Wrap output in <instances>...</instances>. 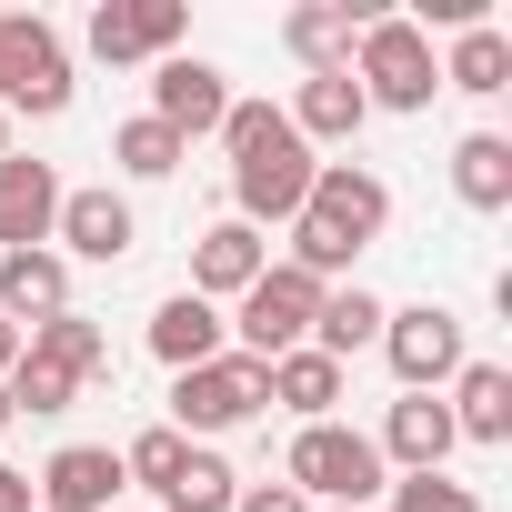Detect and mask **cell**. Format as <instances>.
<instances>
[{"label":"cell","instance_id":"cell-27","mask_svg":"<svg viewBox=\"0 0 512 512\" xmlns=\"http://www.w3.org/2000/svg\"><path fill=\"white\" fill-rule=\"evenodd\" d=\"M71 392H81V382H71V372H51L41 352H21V362H11V382H0L11 422H21V412H31V422H51V412H71Z\"/></svg>","mask_w":512,"mask_h":512},{"label":"cell","instance_id":"cell-6","mask_svg":"<svg viewBox=\"0 0 512 512\" xmlns=\"http://www.w3.org/2000/svg\"><path fill=\"white\" fill-rule=\"evenodd\" d=\"M272 402V362H251V352H221L201 372H171V432H241L251 412Z\"/></svg>","mask_w":512,"mask_h":512},{"label":"cell","instance_id":"cell-8","mask_svg":"<svg viewBox=\"0 0 512 512\" xmlns=\"http://www.w3.org/2000/svg\"><path fill=\"white\" fill-rule=\"evenodd\" d=\"M382 362H392V382L402 392H442L472 352H462V312H442V302H412V312H382Z\"/></svg>","mask_w":512,"mask_h":512},{"label":"cell","instance_id":"cell-5","mask_svg":"<svg viewBox=\"0 0 512 512\" xmlns=\"http://www.w3.org/2000/svg\"><path fill=\"white\" fill-rule=\"evenodd\" d=\"M0 111H31V121L71 111V51L41 11H0Z\"/></svg>","mask_w":512,"mask_h":512},{"label":"cell","instance_id":"cell-9","mask_svg":"<svg viewBox=\"0 0 512 512\" xmlns=\"http://www.w3.org/2000/svg\"><path fill=\"white\" fill-rule=\"evenodd\" d=\"M151 121L191 151L201 131L221 141V121H231V81L211 71V61H191V51H171V61H151Z\"/></svg>","mask_w":512,"mask_h":512},{"label":"cell","instance_id":"cell-12","mask_svg":"<svg viewBox=\"0 0 512 512\" xmlns=\"http://www.w3.org/2000/svg\"><path fill=\"white\" fill-rule=\"evenodd\" d=\"M51 221H61V171L0 151V251H51Z\"/></svg>","mask_w":512,"mask_h":512},{"label":"cell","instance_id":"cell-11","mask_svg":"<svg viewBox=\"0 0 512 512\" xmlns=\"http://www.w3.org/2000/svg\"><path fill=\"white\" fill-rule=\"evenodd\" d=\"M181 31H191L181 0H101V11H91V51H101L111 71H121V61H171Z\"/></svg>","mask_w":512,"mask_h":512},{"label":"cell","instance_id":"cell-26","mask_svg":"<svg viewBox=\"0 0 512 512\" xmlns=\"http://www.w3.org/2000/svg\"><path fill=\"white\" fill-rule=\"evenodd\" d=\"M231 492H241V472H231L221 452H201V442H191V452H181V472H171L151 502H161V512H231Z\"/></svg>","mask_w":512,"mask_h":512},{"label":"cell","instance_id":"cell-30","mask_svg":"<svg viewBox=\"0 0 512 512\" xmlns=\"http://www.w3.org/2000/svg\"><path fill=\"white\" fill-rule=\"evenodd\" d=\"M382 492H392V512H482V492L452 482V472H402V482H382Z\"/></svg>","mask_w":512,"mask_h":512},{"label":"cell","instance_id":"cell-34","mask_svg":"<svg viewBox=\"0 0 512 512\" xmlns=\"http://www.w3.org/2000/svg\"><path fill=\"white\" fill-rule=\"evenodd\" d=\"M0 151H11V111H0Z\"/></svg>","mask_w":512,"mask_h":512},{"label":"cell","instance_id":"cell-22","mask_svg":"<svg viewBox=\"0 0 512 512\" xmlns=\"http://www.w3.org/2000/svg\"><path fill=\"white\" fill-rule=\"evenodd\" d=\"M151 352H161L171 372H201V362H221V312H211L201 292H171V302L151 312Z\"/></svg>","mask_w":512,"mask_h":512},{"label":"cell","instance_id":"cell-29","mask_svg":"<svg viewBox=\"0 0 512 512\" xmlns=\"http://www.w3.org/2000/svg\"><path fill=\"white\" fill-rule=\"evenodd\" d=\"M181 452H191V442H181L171 422H151V432H131V442H121V472H131L141 492H161V482L181 472Z\"/></svg>","mask_w":512,"mask_h":512},{"label":"cell","instance_id":"cell-24","mask_svg":"<svg viewBox=\"0 0 512 512\" xmlns=\"http://www.w3.org/2000/svg\"><path fill=\"white\" fill-rule=\"evenodd\" d=\"M31 352H41L51 372H71L81 392H91V382H111V332H101V322H81V312H51V322L31 332Z\"/></svg>","mask_w":512,"mask_h":512},{"label":"cell","instance_id":"cell-31","mask_svg":"<svg viewBox=\"0 0 512 512\" xmlns=\"http://www.w3.org/2000/svg\"><path fill=\"white\" fill-rule=\"evenodd\" d=\"M231 512H312V502H302L292 482H241V492H231Z\"/></svg>","mask_w":512,"mask_h":512},{"label":"cell","instance_id":"cell-25","mask_svg":"<svg viewBox=\"0 0 512 512\" xmlns=\"http://www.w3.org/2000/svg\"><path fill=\"white\" fill-rule=\"evenodd\" d=\"M342 382H352V372H342L332 352H312V342L272 362V402H282V412H302V422H332V402H342Z\"/></svg>","mask_w":512,"mask_h":512},{"label":"cell","instance_id":"cell-35","mask_svg":"<svg viewBox=\"0 0 512 512\" xmlns=\"http://www.w3.org/2000/svg\"><path fill=\"white\" fill-rule=\"evenodd\" d=\"M0 432H11V402H0Z\"/></svg>","mask_w":512,"mask_h":512},{"label":"cell","instance_id":"cell-19","mask_svg":"<svg viewBox=\"0 0 512 512\" xmlns=\"http://www.w3.org/2000/svg\"><path fill=\"white\" fill-rule=\"evenodd\" d=\"M282 121L322 151V141H352V131L372 121V101H362V81H352V71H302V91H292V111H282Z\"/></svg>","mask_w":512,"mask_h":512},{"label":"cell","instance_id":"cell-14","mask_svg":"<svg viewBox=\"0 0 512 512\" xmlns=\"http://www.w3.org/2000/svg\"><path fill=\"white\" fill-rule=\"evenodd\" d=\"M51 241H61V262H121V251L141 241V221H131V201L101 181V191H61Z\"/></svg>","mask_w":512,"mask_h":512},{"label":"cell","instance_id":"cell-7","mask_svg":"<svg viewBox=\"0 0 512 512\" xmlns=\"http://www.w3.org/2000/svg\"><path fill=\"white\" fill-rule=\"evenodd\" d=\"M312 312H322V282H312V272H292V262H272L262 282L241 292V312H231L221 332H241V352H251V362H282V352H302V342H312Z\"/></svg>","mask_w":512,"mask_h":512},{"label":"cell","instance_id":"cell-17","mask_svg":"<svg viewBox=\"0 0 512 512\" xmlns=\"http://www.w3.org/2000/svg\"><path fill=\"white\" fill-rule=\"evenodd\" d=\"M362 21H372V0H302V11L282 21V41H292V61H302V71H352Z\"/></svg>","mask_w":512,"mask_h":512},{"label":"cell","instance_id":"cell-33","mask_svg":"<svg viewBox=\"0 0 512 512\" xmlns=\"http://www.w3.org/2000/svg\"><path fill=\"white\" fill-rule=\"evenodd\" d=\"M21 352H31V332H21V322H0V382H11V362H21Z\"/></svg>","mask_w":512,"mask_h":512},{"label":"cell","instance_id":"cell-21","mask_svg":"<svg viewBox=\"0 0 512 512\" xmlns=\"http://www.w3.org/2000/svg\"><path fill=\"white\" fill-rule=\"evenodd\" d=\"M382 292H362V282H342V292H322V312H312V352H332L342 372H352V352H372L382 342Z\"/></svg>","mask_w":512,"mask_h":512},{"label":"cell","instance_id":"cell-23","mask_svg":"<svg viewBox=\"0 0 512 512\" xmlns=\"http://www.w3.org/2000/svg\"><path fill=\"white\" fill-rule=\"evenodd\" d=\"M452 191H462V211H512V141L502 131H462L452 141Z\"/></svg>","mask_w":512,"mask_h":512},{"label":"cell","instance_id":"cell-1","mask_svg":"<svg viewBox=\"0 0 512 512\" xmlns=\"http://www.w3.org/2000/svg\"><path fill=\"white\" fill-rule=\"evenodd\" d=\"M382 221H392L382 171H362V161H322L312 191H302V211H292V272H312V282L332 292L362 251L382 241Z\"/></svg>","mask_w":512,"mask_h":512},{"label":"cell","instance_id":"cell-18","mask_svg":"<svg viewBox=\"0 0 512 512\" xmlns=\"http://www.w3.org/2000/svg\"><path fill=\"white\" fill-rule=\"evenodd\" d=\"M432 71H442V91H462V101H502V91H512V31H502V21H472V31H452V51H442Z\"/></svg>","mask_w":512,"mask_h":512},{"label":"cell","instance_id":"cell-3","mask_svg":"<svg viewBox=\"0 0 512 512\" xmlns=\"http://www.w3.org/2000/svg\"><path fill=\"white\" fill-rule=\"evenodd\" d=\"M382 452H372V432H352V422H302L292 432V452H282V482L312 502V512H362L372 492H382Z\"/></svg>","mask_w":512,"mask_h":512},{"label":"cell","instance_id":"cell-32","mask_svg":"<svg viewBox=\"0 0 512 512\" xmlns=\"http://www.w3.org/2000/svg\"><path fill=\"white\" fill-rule=\"evenodd\" d=\"M0 512H41V502H31V472H21V462H0Z\"/></svg>","mask_w":512,"mask_h":512},{"label":"cell","instance_id":"cell-2","mask_svg":"<svg viewBox=\"0 0 512 512\" xmlns=\"http://www.w3.org/2000/svg\"><path fill=\"white\" fill-rule=\"evenodd\" d=\"M221 151H231V221H282L292 231V211H302V191H312V141L272 111V101H231V121H221Z\"/></svg>","mask_w":512,"mask_h":512},{"label":"cell","instance_id":"cell-28","mask_svg":"<svg viewBox=\"0 0 512 512\" xmlns=\"http://www.w3.org/2000/svg\"><path fill=\"white\" fill-rule=\"evenodd\" d=\"M111 161H121L131 181H171V171H181L191 151H181V141H171V131H161V121L141 111V121H121V131H111Z\"/></svg>","mask_w":512,"mask_h":512},{"label":"cell","instance_id":"cell-15","mask_svg":"<svg viewBox=\"0 0 512 512\" xmlns=\"http://www.w3.org/2000/svg\"><path fill=\"white\" fill-rule=\"evenodd\" d=\"M452 412H442V392H402L392 412H382V432H372V452L382 462H402V472H442L452 462Z\"/></svg>","mask_w":512,"mask_h":512},{"label":"cell","instance_id":"cell-16","mask_svg":"<svg viewBox=\"0 0 512 512\" xmlns=\"http://www.w3.org/2000/svg\"><path fill=\"white\" fill-rule=\"evenodd\" d=\"M51 312H71V262L61 251H0V322L41 332Z\"/></svg>","mask_w":512,"mask_h":512},{"label":"cell","instance_id":"cell-4","mask_svg":"<svg viewBox=\"0 0 512 512\" xmlns=\"http://www.w3.org/2000/svg\"><path fill=\"white\" fill-rule=\"evenodd\" d=\"M352 81L372 111H432L442 71H432V31H412L402 11H372L362 41H352Z\"/></svg>","mask_w":512,"mask_h":512},{"label":"cell","instance_id":"cell-20","mask_svg":"<svg viewBox=\"0 0 512 512\" xmlns=\"http://www.w3.org/2000/svg\"><path fill=\"white\" fill-rule=\"evenodd\" d=\"M442 412H452V432H462V442L502 452V442H512V372H502V362H462Z\"/></svg>","mask_w":512,"mask_h":512},{"label":"cell","instance_id":"cell-13","mask_svg":"<svg viewBox=\"0 0 512 512\" xmlns=\"http://www.w3.org/2000/svg\"><path fill=\"white\" fill-rule=\"evenodd\" d=\"M262 272H272V241L251 231V221H211V231L191 241V292H201L211 312H221V302H241Z\"/></svg>","mask_w":512,"mask_h":512},{"label":"cell","instance_id":"cell-10","mask_svg":"<svg viewBox=\"0 0 512 512\" xmlns=\"http://www.w3.org/2000/svg\"><path fill=\"white\" fill-rule=\"evenodd\" d=\"M121 492H131V472H121L111 442H61V452L31 472V502H41V512H111Z\"/></svg>","mask_w":512,"mask_h":512}]
</instances>
